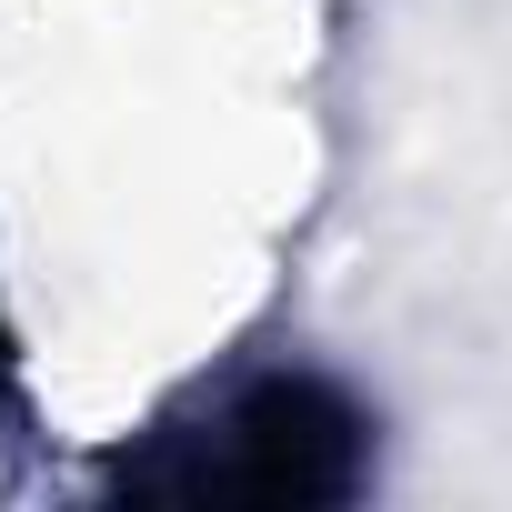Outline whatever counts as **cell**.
<instances>
[{"label":"cell","instance_id":"1","mask_svg":"<svg viewBox=\"0 0 512 512\" xmlns=\"http://www.w3.org/2000/svg\"><path fill=\"white\" fill-rule=\"evenodd\" d=\"M352 472H362V412L312 372H272L221 412V462L201 472V492L322 502V492H352Z\"/></svg>","mask_w":512,"mask_h":512}]
</instances>
